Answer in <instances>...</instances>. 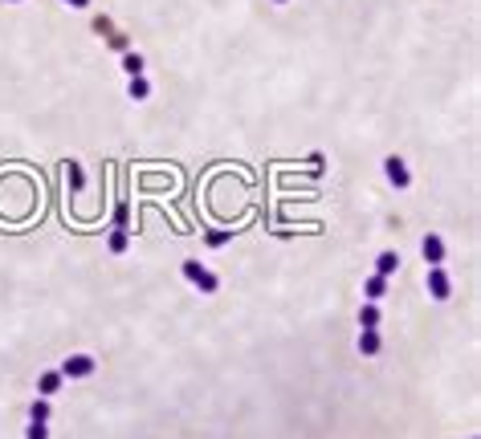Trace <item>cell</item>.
Returning a JSON list of instances; mask_svg holds the SVG:
<instances>
[{
  "mask_svg": "<svg viewBox=\"0 0 481 439\" xmlns=\"http://www.w3.org/2000/svg\"><path fill=\"white\" fill-rule=\"evenodd\" d=\"M184 277H188V285H192L196 293H204V297H213V293L220 289L217 273H213V269H204L196 256H192V260H184Z\"/></svg>",
  "mask_w": 481,
  "mask_h": 439,
  "instance_id": "1",
  "label": "cell"
},
{
  "mask_svg": "<svg viewBox=\"0 0 481 439\" xmlns=\"http://www.w3.org/2000/svg\"><path fill=\"white\" fill-rule=\"evenodd\" d=\"M384 175H387V184L396 187V191H408L412 187V171H408V163H404V155H387L384 159Z\"/></svg>",
  "mask_w": 481,
  "mask_h": 439,
  "instance_id": "2",
  "label": "cell"
},
{
  "mask_svg": "<svg viewBox=\"0 0 481 439\" xmlns=\"http://www.w3.org/2000/svg\"><path fill=\"white\" fill-rule=\"evenodd\" d=\"M94 370H98V362L90 354H70V358L62 362V378H66V382H78V378H90Z\"/></svg>",
  "mask_w": 481,
  "mask_h": 439,
  "instance_id": "3",
  "label": "cell"
},
{
  "mask_svg": "<svg viewBox=\"0 0 481 439\" xmlns=\"http://www.w3.org/2000/svg\"><path fill=\"white\" fill-rule=\"evenodd\" d=\"M424 289H429V297H433V301H449V297H453V281H449V273H445L440 265H433V269H429Z\"/></svg>",
  "mask_w": 481,
  "mask_h": 439,
  "instance_id": "4",
  "label": "cell"
},
{
  "mask_svg": "<svg viewBox=\"0 0 481 439\" xmlns=\"http://www.w3.org/2000/svg\"><path fill=\"white\" fill-rule=\"evenodd\" d=\"M420 256H424L429 269H433V265H445V240H440L436 232H429V236L420 240Z\"/></svg>",
  "mask_w": 481,
  "mask_h": 439,
  "instance_id": "5",
  "label": "cell"
},
{
  "mask_svg": "<svg viewBox=\"0 0 481 439\" xmlns=\"http://www.w3.org/2000/svg\"><path fill=\"white\" fill-rule=\"evenodd\" d=\"M62 387H66V378H62V370H45V374L37 378V394H41V399H53V394L62 391Z\"/></svg>",
  "mask_w": 481,
  "mask_h": 439,
  "instance_id": "6",
  "label": "cell"
},
{
  "mask_svg": "<svg viewBox=\"0 0 481 439\" xmlns=\"http://www.w3.org/2000/svg\"><path fill=\"white\" fill-rule=\"evenodd\" d=\"M375 273L380 277H396L400 273V253H380L375 256Z\"/></svg>",
  "mask_w": 481,
  "mask_h": 439,
  "instance_id": "7",
  "label": "cell"
},
{
  "mask_svg": "<svg viewBox=\"0 0 481 439\" xmlns=\"http://www.w3.org/2000/svg\"><path fill=\"white\" fill-rule=\"evenodd\" d=\"M387 293V277H380V273H371V277L363 281V297L367 301H380Z\"/></svg>",
  "mask_w": 481,
  "mask_h": 439,
  "instance_id": "8",
  "label": "cell"
},
{
  "mask_svg": "<svg viewBox=\"0 0 481 439\" xmlns=\"http://www.w3.org/2000/svg\"><path fill=\"white\" fill-rule=\"evenodd\" d=\"M380 318H384V313H380V305H375V301H367V305L359 309V329H380Z\"/></svg>",
  "mask_w": 481,
  "mask_h": 439,
  "instance_id": "9",
  "label": "cell"
},
{
  "mask_svg": "<svg viewBox=\"0 0 481 439\" xmlns=\"http://www.w3.org/2000/svg\"><path fill=\"white\" fill-rule=\"evenodd\" d=\"M359 354L363 358L380 354V329H359Z\"/></svg>",
  "mask_w": 481,
  "mask_h": 439,
  "instance_id": "10",
  "label": "cell"
},
{
  "mask_svg": "<svg viewBox=\"0 0 481 439\" xmlns=\"http://www.w3.org/2000/svg\"><path fill=\"white\" fill-rule=\"evenodd\" d=\"M127 98H131V102H147V98H151V82H147L143 73H139V77H131V86H127Z\"/></svg>",
  "mask_w": 481,
  "mask_h": 439,
  "instance_id": "11",
  "label": "cell"
},
{
  "mask_svg": "<svg viewBox=\"0 0 481 439\" xmlns=\"http://www.w3.org/2000/svg\"><path fill=\"white\" fill-rule=\"evenodd\" d=\"M122 70H127V77H139V73L147 70V61L139 53H122Z\"/></svg>",
  "mask_w": 481,
  "mask_h": 439,
  "instance_id": "12",
  "label": "cell"
},
{
  "mask_svg": "<svg viewBox=\"0 0 481 439\" xmlns=\"http://www.w3.org/2000/svg\"><path fill=\"white\" fill-rule=\"evenodd\" d=\"M49 415H53V411H49V399H37V403L29 407V423H49Z\"/></svg>",
  "mask_w": 481,
  "mask_h": 439,
  "instance_id": "13",
  "label": "cell"
},
{
  "mask_svg": "<svg viewBox=\"0 0 481 439\" xmlns=\"http://www.w3.org/2000/svg\"><path fill=\"white\" fill-rule=\"evenodd\" d=\"M127 248H131V236H127V228H115L110 232V253H127Z\"/></svg>",
  "mask_w": 481,
  "mask_h": 439,
  "instance_id": "14",
  "label": "cell"
},
{
  "mask_svg": "<svg viewBox=\"0 0 481 439\" xmlns=\"http://www.w3.org/2000/svg\"><path fill=\"white\" fill-rule=\"evenodd\" d=\"M115 228H131V208H127V204L115 208Z\"/></svg>",
  "mask_w": 481,
  "mask_h": 439,
  "instance_id": "15",
  "label": "cell"
},
{
  "mask_svg": "<svg viewBox=\"0 0 481 439\" xmlns=\"http://www.w3.org/2000/svg\"><path fill=\"white\" fill-rule=\"evenodd\" d=\"M24 439H49V427H45V423H29Z\"/></svg>",
  "mask_w": 481,
  "mask_h": 439,
  "instance_id": "16",
  "label": "cell"
},
{
  "mask_svg": "<svg viewBox=\"0 0 481 439\" xmlns=\"http://www.w3.org/2000/svg\"><path fill=\"white\" fill-rule=\"evenodd\" d=\"M233 240V232H208V248H220V244H229Z\"/></svg>",
  "mask_w": 481,
  "mask_h": 439,
  "instance_id": "17",
  "label": "cell"
},
{
  "mask_svg": "<svg viewBox=\"0 0 481 439\" xmlns=\"http://www.w3.org/2000/svg\"><path fill=\"white\" fill-rule=\"evenodd\" d=\"M94 33H98V37H110V21H106V17H98V21H94Z\"/></svg>",
  "mask_w": 481,
  "mask_h": 439,
  "instance_id": "18",
  "label": "cell"
},
{
  "mask_svg": "<svg viewBox=\"0 0 481 439\" xmlns=\"http://www.w3.org/2000/svg\"><path fill=\"white\" fill-rule=\"evenodd\" d=\"M62 4H70V8H90V0H62Z\"/></svg>",
  "mask_w": 481,
  "mask_h": 439,
  "instance_id": "19",
  "label": "cell"
},
{
  "mask_svg": "<svg viewBox=\"0 0 481 439\" xmlns=\"http://www.w3.org/2000/svg\"><path fill=\"white\" fill-rule=\"evenodd\" d=\"M8 4H21V0H8Z\"/></svg>",
  "mask_w": 481,
  "mask_h": 439,
  "instance_id": "20",
  "label": "cell"
},
{
  "mask_svg": "<svg viewBox=\"0 0 481 439\" xmlns=\"http://www.w3.org/2000/svg\"><path fill=\"white\" fill-rule=\"evenodd\" d=\"M278 4H286V0H278Z\"/></svg>",
  "mask_w": 481,
  "mask_h": 439,
  "instance_id": "21",
  "label": "cell"
}]
</instances>
